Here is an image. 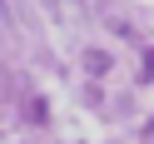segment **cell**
<instances>
[{
	"mask_svg": "<svg viewBox=\"0 0 154 144\" xmlns=\"http://www.w3.org/2000/svg\"><path fill=\"white\" fill-rule=\"evenodd\" d=\"M85 70H90V75H104V70H109V55H104V50H85Z\"/></svg>",
	"mask_w": 154,
	"mask_h": 144,
	"instance_id": "1",
	"label": "cell"
},
{
	"mask_svg": "<svg viewBox=\"0 0 154 144\" xmlns=\"http://www.w3.org/2000/svg\"><path fill=\"white\" fill-rule=\"evenodd\" d=\"M25 114H30L35 124H45V114H50V104H45V100H30V104H25Z\"/></svg>",
	"mask_w": 154,
	"mask_h": 144,
	"instance_id": "2",
	"label": "cell"
}]
</instances>
